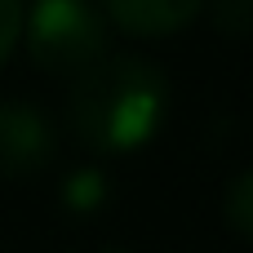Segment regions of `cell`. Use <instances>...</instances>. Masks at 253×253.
<instances>
[{
  "label": "cell",
  "mask_w": 253,
  "mask_h": 253,
  "mask_svg": "<svg viewBox=\"0 0 253 253\" xmlns=\"http://www.w3.org/2000/svg\"><path fill=\"white\" fill-rule=\"evenodd\" d=\"M102 253H133V249H125V245H111V249H102Z\"/></svg>",
  "instance_id": "cell-9"
},
{
  "label": "cell",
  "mask_w": 253,
  "mask_h": 253,
  "mask_svg": "<svg viewBox=\"0 0 253 253\" xmlns=\"http://www.w3.org/2000/svg\"><path fill=\"white\" fill-rule=\"evenodd\" d=\"M107 27L138 36V40H160L182 27H191L205 9V0H98Z\"/></svg>",
  "instance_id": "cell-4"
},
{
  "label": "cell",
  "mask_w": 253,
  "mask_h": 253,
  "mask_svg": "<svg viewBox=\"0 0 253 253\" xmlns=\"http://www.w3.org/2000/svg\"><path fill=\"white\" fill-rule=\"evenodd\" d=\"M200 13L222 40H253V0H205Z\"/></svg>",
  "instance_id": "cell-7"
},
{
  "label": "cell",
  "mask_w": 253,
  "mask_h": 253,
  "mask_svg": "<svg viewBox=\"0 0 253 253\" xmlns=\"http://www.w3.org/2000/svg\"><path fill=\"white\" fill-rule=\"evenodd\" d=\"M169 116V80L142 53H107L67 89V133L93 156L142 151Z\"/></svg>",
  "instance_id": "cell-1"
},
{
  "label": "cell",
  "mask_w": 253,
  "mask_h": 253,
  "mask_svg": "<svg viewBox=\"0 0 253 253\" xmlns=\"http://www.w3.org/2000/svg\"><path fill=\"white\" fill-rule=\"evenodd\" d=\"M58 156L53 120L27 98H0V178L27 182Z\"/></svg>",
  "instance_id": "cell-3"
},
{
  "label": "cell",
  "mask_w": 253,
  "mask_h": 253,
  "mask_svg": "<svg viewBox=\"0 0 253 253\" xmlns=\"http://www.w3.org/2000/svg\"><path fill=\"white\" fill-rule=\"evenodd\" d=\"M58 200L71 218H93L107 209L111 200V178L98 169V165H76L62 173V187H58Z\"/></svg>",
  "instance_id": "cell-5"
},
{
  "label": "cell",
  "mask_w": 253,
  "mask_h": 253,
  "mask_svg": "<svg viewBox=\"0 0 253 253\" xmlns=\"http://www.w3.org/2000/svg\"><path fill=\"white\" fill-rule=\"evenodd\" d=\"M22 44L31 67L67 84L111 53L98 0H36L22 9Z\"/></svg>",
  "instance_id": "cell-2"
},
{
  "label": "cell",
  "mask_w": 253,
  "mask_h": 253,
  "mask_svg": "<svg viewBox=\"0 0 253 253\" xmlns=\"http://www.w3.org/2000/svg\"><path fill=\"white\" fill-rule=\"evenodd\" d=\"M18 40H22V0H0V67L9 62Z\"/></svg>",
  "instance_id": "cell-8"
},
{
  "label": "cell",
  "mask_w": 253,
  "mask_h": 253,
  "mask_svg": "<svg viewBox=\"0 0 253 253\" xmlns=\"http://www.w3.org/2000/svg\"><path fill=\"white\" fill-rule=\"evenodd\" d=\"M222 218H227V227H231L245 245H253V169H240V173L227 182Z\"/></svg>",
  "instance_id": "cell-6"
}]
</instances>
